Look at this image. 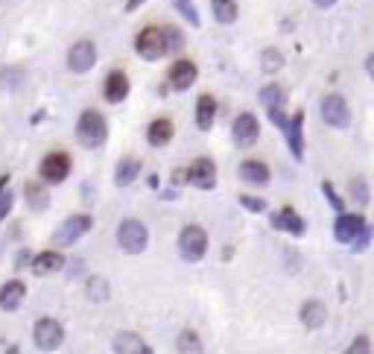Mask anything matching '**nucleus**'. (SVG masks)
<instances>
[{
    "mask_svg": "<svg viewBox=\"0 0 374 354\" xmlns=\"http://www.w3.org/2000/svg\"><path fill=\"white\" fill-rule=\"evenodd\" d=\"M345 354H371V340L368 337H357L351 345H348Z\"/></svg>",
    "mask_w": 374,
    "mask_h": 354,
    "instance_id": "nucleus-34",
    "label": "nucleus"
},
{
    "mask_svg": "<svg viewBox=\"0 0 374 354\" xmlns=\"http://www.w3.org/2000/svg\"><path fill=\"white\" fill-rule=\"evenodd\" d=\"M348 191H351L357 205H368V184H365V179H354L351 184H348Z\"/></svg>",
    "mask_w": 374,
    "mask_h": 354,
    "instance_id": "nucleus-32",
    "label": "nucleus"
},
{
    "mask_svg": "<svg viewBox=\"0 0 374 354\" xmlns=\"http://www.w3.org/2000/svg\"><path fill=\"white\" fill-rule=\"evenodd\" d=\"M302 126H304V111H295V114L290 117V121H287V126H284V132H287V138H290V150H292L295 158H304Z\"/></svg>",
    "mask_w": 374,
    "mask_h": 354,
    "instance_id": "nucleus-16",
    "label": "nucleus"
},
{
    "mask_svg": "<svg viewBox=\"0 0 374 354\" xmlns=\"http://www.w3.org/2000/svg\"><path fill=\"white\" fill-rule=\"evenodd\" d=\"M94 62H97V47H94V41L82 38V41H77V44L70 47L67 67L73 70V74H88V70L94 67Z\"/></svg>",
    "mask_w": 374,
    "mask_h": 354,
    "instance_id": "nucleus-8",
    "label": "nucleus"
},
{
    "mask_svg": "<svg viewBox=\"0 0 374 354\" xmlns=\"http://www.w3.org/2000/svg\"><path fill=\"white\" fill-rule=\"evenodd\" d=\"M363 228H365V220L360 214H339V220L334 226V234H336L339 243H354L363 234Z\"/></svg>",
    "mask_w": 374,
    "mask_h": 354,
    "instance_id": "nucleus-12",
    "label": "nucleus"
},
{
    "mask_svg": "<svg viewBox=\"0 0 374 354\" xmlns=\"http://www.w3.org/2000/svg\"><path fill=\"white\" fill-rule=\"evenodd\" d=\"M88 299H91V302H106V299H109V284H106V278L94 275V278L88 281Z\"/></svg>",
    "mask_w": 374,
    "mask_h": 354,
    "instance_id": "nucleus-29",
    "label": "nucleus"
},
{
    "mask_svg": "<svg viewBox=\"0 0 374 354\" xmlns=\"http://www.w3.org/2000/svg\"><path fill=\"white\" fill-rule=\"evenodd\" d=\"M334 4H336V0H316L319 9H328V6H334Z\"/></svg>",
    "mask_w": 374,
    "mask_h": 354,
    "instance_id": "nucleus-38",
    "label": "nucleus"
},
{
    "mask_svg": "<svg viewBox=\"0 0 374 354\" xmlns=\"http://www.w3.org/2000/svg\"><path fill=\"white\" fill-rule=\"evenodd\" d=\"M138 4H141V0H132V4H129V9H135V6H138Z\"/></svg>",
    "mask_w": 374,
    "mask_h": 354,
    "instance_id": "nucleus-39",
    "label": "nucleus"
},
{
    "mask_svg": "<svg viewBox=\"0 0 374 354\" xmlns=\"http://www.w3.org/2000/svg\"><path fill=\"white\" fill-rule=\"evenodd\" d=\"M135 47H138V53L149 62H155L161 56H167V44H164V30L161 27H146L138 33L135 38Z\"/></svg>",
    "mask_w": 374,
    "mask_h": 354,
    "instance_id": "nucleus-7",
    "label": "nucleus"
},
{
    "mask_svg": "<svg viewBox=\"0 0 374 354\" xmlns=\"http://www.w3.org/2000/svg\"><path fill=\"white\" fill-rule=\"evenodd\" d=\"M321 191H325V197L331 199V205H334L336 211H342V208H345V205H342V199L336 197V191H334V184H331V182H325V184H321Z\"/></svg>",
    "mask_w": 374,
    "mask_h": 354,
    "instance_id": "nucleus-36",
    "label": "nucleus"
},
{
    "mask_svg": "<svg viewBox=\"0 0 374 354\" xmlns=\"http://www.w3.org/2000/svg\"><path fill=\"white\" fill-rule=\"evenodd\" d=\"M117 243L126 255H141L149 243V231L141 220H123L117 228Z\"/></svg>",
    "mask_w": 374,
    "mask_h": 354,
    "instance_id": "nucleus-2",
    "label": "nucleus"
},
{
    "mask_svg": "<svg viewBox=\"0 0 374 354\" xmlns=\"http://www.w3.org/2000/svg\"><path fill=\"white\" fill-rule=\"evenodd\" d=\"M240 205H246L248 211H255V214L266 208V202L263 199H255V197H240Z\"/></svg>",
    "mask_w": 374,
    "mask_h": 354,
    "instance_id": "nucleus-37",
    "label": "nucleus"
},
{
    "mask_svg": "<svg viewBox=\"0 0 374 354\" xmlns=\"http://www.w3.org/2000/svg\"><path fill=\"white\" fill-rule=\"evenodd\" d=\"M176 6H179V12L193 23V27H199V15H196V9L190 6V0H176Z\"/></svg>",
    "mask_w": 374,
    "mask_h": 354,
    "instance_id": "nucleus-35",
    "label": "nucleus"
},
{
    "mask_svg": "<svg viewBox=\"0 0 374 354\" xmlns=\"http://www.w3.org/2000/svg\"><path fill=\"white\" fill-rule=\"evenodd\" d=\"M23 197H27L30 208H35V211L47 208V202H50L47 187H44V184H38V182H27V187H23Z\"/></svg>",
    "mask_w": 374,
    "mask_h": 354,
    "instance_id": "nucleus-25",
    "label": "nucleus"
},
{
    "mask_svg": "<svg viewBox=\"0 0 374 354\" xmlns=\"http://www.w3.org/2000/svg\"><path fill=\"white\" fill-rule=\"evenodd\" d=\"M234 144L237 147H252V144H258V138H260V123H258V117L255 114H248V111H243L237 121H234Z\"/></svg>",
    "mask_w": 374,
    "mask_h": 354,
    "instance_id": "nucleus-10",
    "label": "nucleus"
},
{
    "mask_svg": "<svg viewBox=\"0 0 374 354\" xmlns=\"http://www.w3.org/2000/svg\"><path fill=\"white\" fill-rule=\"evenodd\" d=\"M321 121L334 129H345L351 123V109H348L342 94H328V97L321 100Z\"/></svg>",
    "mask_w": 374,
    "mask_h": 354,
    "instance_id": "nucleus-6",
    "label": "nucleus"
},
{
    "mask_svg": "<svg viewBox=\"0 0 374 354\" xmlns=\"http://www.w3.org/2000/svg\"><path fill=\"white\" fill-rule=\"evenodd\" d=\"M240 176H243V182H248V184H266L269 182V167L263 161H243L240 164Z\"/></svg>",
    "mask_w": 374,
    "mask_h": 354,
    "instance_id": "nucleus-22",
    "label": "nucleus"
},
{
    "mask_svg": "<svg viewBox=\"0 0 374 354\" xmlns=\"http://www.w3.org/2000/svg\"><path fill=\"white\" fill-rule=\"evenodd\" d=\"M211 9H214V18H216L219 23H234L237 15H240V9H237L234 0H214Z\"/></svg>",
    "mask_w": 374,
    "mask_h": 354,
    "instance_id": "nucleus-26",
    "label": "nucleus"
},
{
    "mask_svg": "<svg viewBox=\"0 0 374 354\" xmlns=\"http://www.w3.org/2000/svg\"><path fill=\"white\" fill-rule=\"evenodd\" d=\"M176 348H179V354H205L202 340H199L196 331H182L176 340Z\"/></svg>",
    "mask_w": 374,
    "mask_h": 354,
    "instance_id": "nucleus-27",
    "label": "nucleus"
},
{
    "mask_svg": "<svg viewBox=\"0 0 374 354\" xmlns=\"http://www.w3.org/2000/svg\"><path fill=\"white\" fill-rule=\"evenodd\" d=\"M214 117H216V103H214L211 94H202L196 103V126L202 132H208L214 126Z\"/></svg>",
    "mask_w": 374,
    "mask_h": 354,
    "instance_id": "nucleus-20",
    "label": "nucleus"
},
{
    "mask_svg": "<svg viewBox=\"0 0 374 354\" xmlns=\"http://www.w3.org/2000/svg\"><path fill=\"white\" fill-rule=\"evenodd\" d=\"M272 223H275L281 231H290V234H295V238H302V234H304V220L295 214V208H281Z\"/></svg>",
    "mask_w": 374,
    "mask_h": 354,
    "instance_id": "nucleus-21",
    "label": "nucleus"
},
{
    "mask_svg": "<svg viewBox=\"0 0 374 354\" xmlns=\"http://www.w3.org/2000/svg\"><path fill=\"white\" fill-rule=\"evenodd\" d=\"M65 267V258L59 252H41L35 255V261H33V272L35 275H50V272H59Z\"/></svg>",
    "mask_w": 374,
    "mask_h": 354,
    "instance_id": "nucleus-23",
    "label": "nucleus"
},
{
    "mask_svg": "<svg viewBox=\"0 0 374 354\" xmlns=\"http://www.w3.org/2000/svg\"><path fill=\"white\" fill-rule=\"evenodd\" d=\"M179 249L187 261H199L208 249V231L202 226H185L179 234Z\"/></svg>",
    "mask_w": 374,
    "mask_h": 354,
    "instance_id": "nucleus-4",
    "label": "nucleus"
},
{
    "mask_svg": "<svg viewBox=\"0 0 374 354\" xmlns=\"http://www.w3.org/2000/svg\"><path fill=\"white\" fill-rule=\"evenodd\" d=\"M23 296H27V287H23L21 281H6V284L0 287V308H4V311H18Z\"/></svg>",
    "mask_w": 374,
    "mask_h": 354,
    "instance_id": "nucleus-19",
    "label": "nucleus"
},
{
    "mask_svg": "<svg viewBox=\"0 0 374 354\" xmlns=\"http://www.w3.org/2000/svg\"><path fill=\"white\" fill-rule=\"evenodd\" d=\"M103 94L109 103H123L129 97V77L123 70H111L106 77V85H103Z\"/></svg>",
    "mask_w": 374,
    "mask_h": 354,
    "instance_id": "nucleus-14",
    "label": "nucleus"
},
{
    "mask_svg": "<svg viewBox=\"0 0 374 354\" xmlns=\"http://www.w3.org/2000/svg\"><path fill=\"white\" fill-rule=\"evenodd\" d=\"M302 322L310 328V331H316V328H321L328 322V308L319 299H307L302 304Z\"/></svg>",
    "mask_w": 374,
    "mask_h": 354,
    "instance_id": "nucleus-18",
    "label": "nucleus"
},
{
    "mask_svg": "<svg viewBox=\"0 0 374 354\" xmlns=\"http://www.w3.org/2000/svg\"><path fill=\"white\" fill-rule=\"evenodd\" d=\"M196 65L190 62V59H179L176 65L170 67V85L176 88V91H187L193 82H196Z\"/></svg>",
    "mask_w": 374,
    "mask_h": 354,
    "instance_id": "nucleus-13",
    "label": "nucleus"
},
{
    "mask_svg": "<svg viewBox=\"0 0 374 354\" xmlns=\"http://www.w3.org/2000/svg\"><path fill=\"white\" fill-rule=\"evenodd\" d=\"M260 65H263V70L266 74H275V70H281L284 67V56L278 53V50H263V56H260Z\"/></svg>",
    "mask_w": 374,
    "mask_h": 354,
    "instance_id": "nucleus-30",
    "label": "nucleus"
},
{
    "mask_svg": "<svg viewBox=\"0 0 374 354\" xmlns=\"http://www.w3.org/2000/svg\"><path fill=\"white\" fill-rule=\"evenodd\" d=\"M106 138H109V123H106V117L88 109L82 111L79 117V123H77V140L85 147V150H97V147H103L106 144Z\"/></svg>",
    "mask_w": 374,
    "mask_h": 354,
    "instance_id": "nucleus-1",
    "label": "nucleus"
},
{
    "mask_svg": "<svg viewBox=\"0 0 374 354\" xmlns=\"http://www.w3.org/2000/svg\"><path fill=\"white\" fill-rule=\"evenodd\" d=\"M172 135H176V126H172V121H167V117H158V121H153L146 129V140L153 147H167Z\"/></svg>",
    "mask_w": 374,
    "mask_h": 354,
    "instance_id": "nucleus-17",
    "label": "nucleus"
},
{
    "mask_svg": "<svg viewBox=\"0 0 374 354\" xmlns=\"http://www.w3.org/2000/svg\"><path fill=\"white\" fill-rule=\"evenodd\" d=\"M91 226H94V220H91L88 214H73V217H67V220L56 228L53 243H56V246H70V243H77L79 238H85V234L91 231Z\"/></svg>",
    "mask_w": 374,
    "mask_h": 354,
    "instance_id": "nucleus-3",
    "label": "nucleus"
},
{
    "mask_svg": "<svg viewBox=\"0 0 374 354\" xmlns=\"http://www.w3.org/2000/svg\"><path fill=\"white\" fill-rule=\"evenodd\" d=\"M12 202H15V197H12V191L6 187V176H4V179H0V220H6V217H9Z\"/></svg>",
    "mask_w": 374,
    "mask_h": 354,
    "instance_id": "nucleus-31",
    "label": "nucleus"
},
{
    "mask_svg": "<svg viewBox=\"0 0 374 354\" xmlns=\"http://www.w3.org/2000/svg\"><path fill=\"white\" fill-rule=\"evenodd\" d=\"M33 340H35V345H38L41 351H53V348H59V345L65 343V328H62V322H59V319L44 316V319H38V322H35Z\"/></svg>",
    "mask_w": 374,
    "mask_h": 354,
    "instance_id": "nucleus-5",
    "label": "nucleus"
},
{
    "mask_svg": "<svg viewBox=\"0 0 374 354\" xmlns=\"http://www.w3.org/2000/svg\"><path fill=\"white\" fill-rule=\"evenodd\" d=\"M164 44H167V53H179L182 50V33L172 30V27H164Z\"/></svg>",
    "mask_w": 374,
    "mask_h": 354,
    "instance_id": "nucleus-33",
    "label": "nucleus"
},
{
    "mask_svg": "<svg viewBox=\"0 0 374 354\" xmlns=\"http://www.w3.org/2000/svg\"><path fill=\"white\" fill-rule=\"evenodd\" d=\"M141 176V161L138 158H123V161H117V170H114V182L120 184V187H126V184H132L135 179Z\"/></svg>",
    "mask_w": 374,
    "mask_h": 354,
    "instance_id": "nucleus-24",
    "label": "nucleus"
},
{
    "mask_svg": "<svg viewBox=\"0 0 374 354\" xmlns=\"http://www.w3.org/2000/svg\"><path fill=\"white\" fill-rule=\"evenodd\" d=\"M260 100H263V106H266V109H284L287 94H284V88H281V85H266V88L260 91Z\"/></svg>",
    "mask_w": 374,
    "mask_h": 354,
    "instance_id": "nucleus-28",
    "label": "nucleus"
},
{
    "mask_svg": "<svg viewBox=\"0 0 374 354\" xmlns=\"http://www.w3.org/2000/svg\"><path fill=\"white\" fill-rule=\"evenodd\" d=\"M185 179L190 184H196L199 191H211V187L216 184V167H214V161L211 158H196L190 167L185 170Z\"/></svg>",
    "mask_w": 374,
    "mask_h": 354,
    "instance_id": "nucleus-9",
    "label": "nucleus"
},
{
    "mask_svg": "<svg viewBox=\"0 0 374 354\" xmlns=\"http://www.w3.org/2000/svg\"><path fill=\"white\" fill-rule=\"evenodd\" d=\"M67 173H70V158L65 153H50V155H44V161H41V176L47 182H53V184L56 182H65Z\"/></svg>",
    "mask_w": 374,
    "mask_h": 354,
    "instance_id": "nucleus-11",
    "label": "nucleus"
},
{
    "mask_svg": "<svg viewBox=\"0 0 374 354\" xmlns=\"http://www.w3.org/2000/svg\"><path fill=\"white\" fill-rule=\"evenodd\" d=\"M111 348H114V354H153V348L146 345V340L138 337V334H132V331L117 334L111 340Z\"/></svg>",
    "mask_w": 374,
    "mask_h": 354,
    "instance_id": "nucleus-15",
    "label": "nucleus"
}]
</instances>
